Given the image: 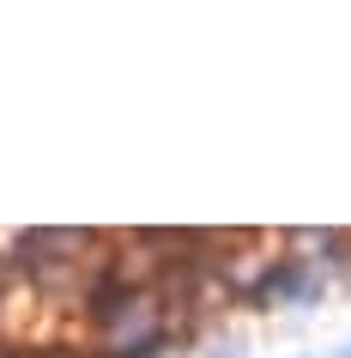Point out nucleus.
<instances>
[{"mask_svg":"<svg viewBox=\"0 0 351 358\" xmlns=\"http://www.w3.org/2000/svg\"><path fill=\"white\" fill-rule=\"evenodd\" d=\"M315 292H321V273L309 262H278L267 280V298H315Z\"/></svg>","mask_w":351,"mask_h":358,"instance_id":"nucleus-1","label":"nucleus"},{"mask_svg":"<svg viewBox=\"0 0 351 358\" xmlns=\"http://www.w3.org/2000/svg\"><path fill=\"white\" fill-rule=\"evenodd\" d=\"M13 285H19V262H6V255H0V303L13 298Z\"/></svg>","mask_w":351,"mask_h":358,"instance_id":"nucleus-2","label":"nucleus"},{"mask_svg":"<svg viewBox=\"0 0 351 358\" xmlns=\"http://www.w3.org/2000/svg\"><path fill=\"white\" fill-rule=\"evenodd\" d=\"M339 358H351V346H345V352H339Z\"/></svg>","mask_w":351,"mask_h":358,"instance_id":"nucleus-3","label":"nucleus"}]
</instances>
